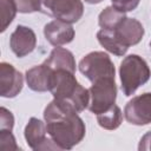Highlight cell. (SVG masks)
<instances>
[{"mask_svg":"<svg viewBox=\"0 0 151 151\" xmlns=\"http://www.w3.org/2000/svg\"><path fill=\"white\" fill-rule=\"evenodd\" d=\"M44 119L48 137L59 150H71L85 137L86 127L83 119L64 101L53 99L44 110Z\"/></svg>","mask_w":151,"mask_h":151,"instance_id":"6da1fadb","label":"cell"},{"mask_svg":"<svg viewBox=\"0 0 151 151\" xmlns=\"http://www.w3.org/2000/svg\"><path fill=\"white\" fill-rule=\"evenodd\" d=\"M50 92L54 99L71 105L78 113L83 112L88 106V88L81 86L71 71L63 68L53 70Z\"/></svg>","mask_w":151,"mask_h":151,"instance_id":"7a4b0ae2","label":"cell"},{"mask_svg":"<svg viewBox=\"0 0 151 151\" xmlns=\"http://www.w3.org/2000/svg\"><path fill=\"white\" fill-rule=\"evenodd\" d=\"M122 91L126 97L132 96L138 87L149 81L151 70L147 63L138 54L126 55L119 66Z\"/></svg>","mask_w":151,"mask_h":151,"instance_id":"3957f363","label":"cell"},{"mask_svg":"<svg viewBox=\"0 0 151 151\" xmlns=\"http://www.w3.org/2000/svg\"><path fill=\"white\" fill-rule=\"evenodd\" d=\"M78 68L91 83L103 78H114L116 76V68L111 58L101 51L87 53L79 61Z\"/></svg>","mask_w":151,"mask_h":151,"instance_id":"277c9868","label":"cell"},{"mask_svg":"<svg viewBox=\"0 0 151 151\" xmlns=\"http://www.w3.org/2000/svg\"><path fill=\"white\" fill-rule=\"evenodd\" d=\"M90 101L87 109L94 113L100 114L114 105L117 98V86L114 78H103L92 83L88 88Z\"/></svg>","mask_w":151,"mask_h":151,"instance_id":"5b68a950","label":"cell"},{"mask_svg":"<svg viewBox=\"0 0 151 151\" xmlns=\"http://www.w3.org/2000/svg\"><path fill=\"white\" fill-rule=\"evenodd\" d=\"M39 12L68 24L77 22L84 14L81 0H38Z\"/></svg>","mask_w":151,"mask_h":151,"instance_id":"8992f818","label":"cell"},{"mask_svg":"<svg viewBox=\"0 0 151 151\" xmlns=\"http://www.w3.org/2000/svg\"><path fill=\"white\" fill-rule=\"evenodd\" d=\"M124 117L127 123L137 126L151 123V92L133 97L124 107Z\"/></svg>","mask_w":151,"mask_h":151,"instance_id":"52a82bcc","label":"cell"},{"mask_svg":"<svg viewBox=\"0 0 151 151\" xmlns=\"http://www.w3.org/2000/svg\"><path fill=\"white\" fill-rule=\"evenodd\" d=\"M25 139L27 145L35 151L40 150H59V147L54 144L51 138H47V129L46 123L41 122L38 118L32 117L24 131Z\"/></svg>","mask_w":151,"mask_h":151,"instance_id":"ba28073f","label":"cell"},{"mask_svg":"<svg viewBox=\"0 0 151 151\" xmlns=\"http://www.w3.org/2000/svg\"><path fill=\"white\" fill-rule=\"evenodd\" d=\"M24 85L22 74L11 64H0V94L4 98H14L20 93Z\"/></svg>","mask_w":151,"mask_h":151,"instance_id":"9c48e42d","label":"cell"},{"mask_svg":"<svg viewBox=\"0 0 151 151\" xmlns=\"http://www.w3.org/2000/svg\"><path fill=\"white\" fill-rule=\"evenodd\" d=\"M37 45V37L32 28L18 25L9 38V47L12 52L18 57L22 58L29 54Z\"/></svg>","mask_w":151,"mask_h":151,"instance_id":"30bf717a","label":"cell"},{"mask_svg":"<svg viewBox=\"0 0 151 151\" xmlns=\"http://www.w3.org/2000/svg\"><path fill=\"white\" fill-rule=\"evenodd\" d=\"M74 34L76 32L71 24L57 19L50 21L44 27V35L46 40L55 47L70 44L74 39Z\"/></svg>","mask_w":151,"mask_h":151,"instance_id":"8fae6325","label":"cell"},{"mask_svg":"<svg viewBox=\"0 0 151 151\" xmlns=\"http://www.w3.org/2000/svg\"><path fill=\"white\" fill-rule=\"evenodd\" d=\"M113 31L117 38L120 40V42L127 48L130 46H133L140 42L144 35V27L142 22L138 21L137 19L127 18V17Z\"/></svg>","mask_w":151,"mask_h":151,"instance_id":"7c38bea8","label":"cell"},{"mask_svg":"<svg viewBox=\"0 0 151 151\" xmlns=\"http://www.w3.org/2000/svg\"><path fill=\"white\" fill-rule=\"evenodd\" d=\"M53 70L42 63L41 65L34 66L26 71L25 78L28 87L35 92H46L51 88Z\"/></svg>","mask_w":151,"mask_h":151,"instance_id":"4fadbf2b","label":"cell"},{"mask_svg":"<svg viewBox=\"0 0 151 151\" xmlns=\"http://www.w3.org/2000/svg\"><path fill=\"white\" fill-rule=\"evenodd\" d=\"M46 65H48L53 70H67L71 72H76V60L71 51L63 48V47H54L50 57L44 61Z\"/></svg>","mask_w":151,"mask_h":151,"instance_id":"5bb4252c","label":"cell"},{"mask_svg":"<svg viewBox=\"0 0 151 151\" xmlns=\"http://www.w3.org/2000/svg\"><path fill=\"white\" fill-rule=\"evenodd\" d=\"M97 39L99 44L110 53L117 55V57H123L127 52V47L124 46L120 40L117 38L116 33L113 29H100L97 32Z\"/></svg>","mask_w":151,"mask_h":151,"instance_id":"9a60e30c","label":"cell"},{"mask_svg":"<svg viewBox=\"0 0 151 151\" xmlns=\"http://www.w3.org/2000/svg\"><path fill=\"white\" fill-rule=\"evenodd\" d=\"M97 122H98L99 126L105 130L118 129L123 122V113H122L120 107L114 104L105 112L97 114Z\"/></svg>","mask_w":151,"mask_h":151,"instance_id":"2e32d148","label":"cell"},{"mask_svg":"<svg viewBox=\"0 0 151 151\" xmlns=\"http://www.w3.org/2000/svg\"><path fill=\"white\" fill-rule=\"evenodd\" d=\"M125 18V13L119 12L113 6H107L100 12L98 17V24L103 29H114Z\"/></svg>","mask_w":151,"mask_h":151,"instance_id":"e0dca14e","label":"cell"},{"mask_svg":"<svg viewBox=\"0 0 151 151\" xmlns=\"http://www.w3.org/2000/svg\"><path fill=\"white\" fill-rule=\"evenodd\" d=\"M1 6V32L6 31L18 12L14 0H0Z\"/></svg>","mask_w":151,"mask_h":151,"instance_id":"ac0fdd59","label":"cell"},{"mask_svg":"<svg viewBox=\"0 0 151 151\" xmlns=\"http://www.w3.org/2000/svg\"><path fill=\"white\" fill-rule=\"evenodd\" d=\"M0 149L2 151H18L20 147L17 145L12 131L0 130Z\"/></svg>","mask_w":151,"mask_h":151,"instance_id":"d6986e66","label":"cell"},{"mask_svg":"<svg viewBox=\"0 0 151 151\" xmlns=\"http://www.w3.org/2000/svg\"><path fill=\"white\" fill-rule=\"evenodd\" d=\"M18 12L20 13H33L39 12V1L38 0H14Z\"/></svg>","mask_w":151,"mask_h":151,"instance_id":"ffe728a7","label":"cell"},{"mask_svg":"<svg viewBox=\"0 0 151 151\" xmlns=\"http://www.w3.org/2000/svg\"><path fill=\"white\" fill-rule=\"evenodd\" d=\"M14 126V117L9 110L6 107L0 109V130L12 131Z\"/></svg>","mask_w":151,"mask_h":151,"instance_id":"44dd1931","label":"cell"},{"mask_svg":"<svg viewBox=\"0 0 151 151\" xmlns=\"http://www.w3.org/2000/svg\"><path fill=\"white\" fill-rule=\"evenodd\" d=\"M111 1H112V6L116 9H118L119 12L126 13L136 9L140 0H111Z\"/></svg>","mask_w":151,"mask_h":151,"instance_id":"7402d4cb","label":"cell"},{"mask_svg":"<svg viewBox=\"0 0 151 151\" xmlns=\"http://www.w3.org/2000/svg\"><path fill=\"white\" fill-rule=\"evenodd\" d=\"M138 150L139 151H150L151 150V131L145 133L138 145Z\"/></svg>","mask_w":151,"mask_h":151,"instance_id":"603a6c76","label":"cell"},{"mask_svg":"<svg viewBox=\"0 0 151 151\" xmlns=\"http://www.w3.org/2000/svg\"><path fill=\"white\" fill-rule=\"evenodd\" d=\"M103 0H85V2H87V4H92V5H94V4H99V2H101Z\"/></svg>","mask_w":151,"mask_h":151,"instance_id":"cb8c5ba5","label":"cell"},{"mask_svg":"<svg viewBox=\"0 0 151 151\" xmlns=\"http://www.w3.org/2000/svg\"><path fill=\"white\" fill-rule=\"evenodd\" d=\"M150 48H151V41H150Z\"/></svg>","mask_w":151,"mask_h":151,"instance_id":"d4e9b609","label":"cell"}]
</instances>
